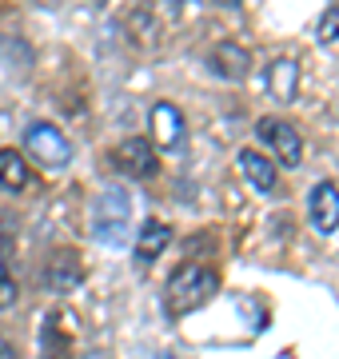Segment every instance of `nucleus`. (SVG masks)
<instances>
[{
	"mask_svg": "<svg viewBox=\"0 0 339 359\" xmlns=\"http://www.w3.org/2000/svg\"><path fill=\"white\" fill-rule=\"evenodd\" d=\"M216 4H228V8H235V4H240V0H216Z\"/></svg>",
	"mask_w": 339,
	"mask_h": 359,
	"instance_id": "aec40b11",
	"label": "nucleus"
},
{
	"mask_svg": "<svg viewBox=\"0 0 339 359\" xmlns=\"http://www.w3.org/2000/svg\"><path fill=\"white\" fill-rule=\"evenodd\" d=\"M156 4H160V8H168L176 20H184V16H192L200 8V0H156Z\"/></svg>",
	"mask_w": 339,
	"mask_h": 359,
	"instance_id": "a211bd4d",
	"label": "nucleus"
},
{
	"mask_svg": "<svg viewBox=\"0 0 339 359\" xmlns=\"http://www.w3.org/2000/svg\"><path fill=\"white\" fill-rule=\"evenodd\" d=\"M168 244H172V224L168 219H148L140 228V236H136V259L148 268V264H156L168 252Z\"/></svg>",
	"mask_w": 339,
	"mask_h": 359,
	"instance_id": "f8f14e48",
	"label": "nucleus"
},
{
	"mask_svg": "<svg viewBox=\"0 0 339 359\" xmlns=\"http://www.w3.org/2000/svg\"><path fill=\"white\" fill-rule=\"evenodd\" d=\"M148 128H152V148H180L184 144V132H188V124H184V112L176 108L172 100H160L152 104V112H148Z\"/></svg>",
	"mask_w": 339,
	"mask_h": 359,
	"instance_id": "423d86ee",
	"label": "nucleus"
},
{
	"mask_svg": "<svg viewBox=\"0 0 339 359\" xmlns=\"http://www.w3.org/2000/svg\"><path fill=\"white\" fill-rule=\"evenodd\" d=\"M16 299H20V287H16V276H13V268H8L4 252H0V311L13 308Z\"/></svg>",
	"mask_w": 339,
	"mask_h": 359,
	"instance_id": "dca6fc26",
	"label": "nucleus"
},
{
	"mask_svg": "<svg viewBox=\"0 0 339 359\" xmlns=\"http://www.w3.org/2000/svg\"><path fill=\"white\" fill-rule=\"evenodd\" d=\"M216 292H220V271L208 268V264H184V268H176L168 276V283H164V311H168L172 320L192 316V311H200Z\"/></svg>",
	"mask_w": 339,
	"mask_h": 359,
	"instance_id": "f257e3e1",
	"label": "nucleus"
},
{
	"mask_svg": "<svg viewBox=\"0 0 339 359\" xmlns=\"http://www.w3.org/2000/svg\"><path fill=\"white\" fill-rule=\"evenodd\" d=\"M319 44H339V4H331L324 13V20H319Z\"/></svg>",
	"mask_w": 339,
	"mask_h": 359,
	"instance_id": "f3484780",
	"label": "nucleus"
},
{
	"mask_svg": "<svg viewBox=\"0 0 339 359\" xmlns=\"http://www.w3.org/2000/svg\"><path fill=\"white\" fill-rule=\"evenodd\" d=\"M268 92L279 104L296 100V92H300V60L296 56H275L272 60V68H268Z\"/></svg>",
	"mask_w": 339,
	"mask_h": 359,
	"instance_id": "9b49d317",
	"label": "nucleus"
},
{
	"mask_svg": "<svg viewBox=\"0 0 339 359\" xmlns=\"http://www.w3.org/2000/svg\"><path fill=\"white\" fill-rule=\"evenodd\" d=\"M40 355L44 359H68L72 355V320L68 311H48L44 327H40Z\"/></svg>",
	"mask_w": 339,
	"mask_h": 359,
	"instance_id": "6e6552de",
	"label": "nucleus"
},
{
	"mask_svg": "<svg viewBox=\"0 0 339 359\" xmlns=\"http://www.w3.org/2000/svg\"><path fill=\"white\" fill-rule=\"evenodd\" d=\"M84 280V268H80L76 252H68V248H60L53 259H48V268H44V283L53 287V292H72L76 283Z\"/></svg>",
	"mask_w": 339,
	"mask_h": 359,
	"instance_id": "ddd939ff",
	"label": "nucleus"
},
{
	"mask_svg": "<svg viewBox=\"0 0 339 359\" xmlns=\"http://www.w3.org/2000/svg\"><path fill=\"white\" fill-rule=\"evenodd\" d=\"M256 128H260L263 140L272 144V152L279 156V164L284 168H300L303 164V140H300V132L291 128L287 120H279V116H263Z\"/></svg>",
	"mask_w": 339,
	"mask_h": 359,
	"instance_id": "39448f33",
	"label": "nucleus"
},
{
	"mask_svg": "<svg viewBox=\"0 0 339 359\" xmlns=\"http://www.w3.org/2000/svg\"><path fill=\"white\" fill-rule=\"evenodd\" d=\"M235 164H240L244 180H248L256 192H263V196H272V192H275V184H279V172H275V164H272V160H268L263 152H256V148H240Z\"/></svg>",
	"mask_w": 339,
	"mask_h": 359,
	"instance_id": "9d476101",
	"label": "nucleus"
},
{
	"mask_svg": "<svg viewBox=\"0 0 339 359\" xmlns=\"http://www.w3.org/2000/svg\"><path fill=\"white\" fill-rule=\"evenodd\" d=\"M307 219L319 236H331L339 228V188L331 180H319L307 192Z\"/></svg>",
	"mask_w": 339,
	"mask_h": 359,
	"instance_id": "0eeeda50",
	"label": "nucleus"
},
{
	"mask_svg": "<svg viewBox=\"0 0 339 359\" xmlns=\"http://www.w3.org/2000/svg\"><path fill=\"white\" fill-rule=\"evenodd\" d=\"M25 152L40 168H68L72 164V140L48 120H32L25 128Z\"/></svg>",
	"mask_w": 339,
	"mask_h": 359,
	"instance_id": "7ed1b4c3",
	"label": "nucleus"
},
{
	"mask_svg": "<svg viewBox=\"0 0 339 359\" xmlns=\"http://www.w3.org/2000/svg\"><path fill=\"white\" fill-rule=\"evenodd\" d=\"M128 216H132L128 188H104L92 204V236L108 248H120L124 236H128Z\"/></svg>",
	"mask_w": 339,
	"mask_h": 359,
	"instance_id": "f03ea898",
	"label": "nucleus"
},
{
	"mask_svg": "<svg viewBox=\"0 0 339 359\" xmlns=\"http://www.w3.org/2000/svg\"><path fill=\"white\" fill-rule=\"evenodd\" d=\"M32 188V172H28V160L13 148H0V192L20 196Z\"/></svg>",
	"mask_w": 339,
	"mask_h": 359,
	"instance_id": "4468645a",
	"label": "nucleus"
},
{
	"mask_svg": "<svg viewBox=\"0 0 339 359\" xmlns=\"http://www.w3.org/2000/svg\"><path fill=\"white\" fill-rule=\"evenodd\" d=\"M112 160H116V168L124 172V176H132V180H152L156 176V168H160L156 148H152V140H144V136L120 140L116 148H112Z\"/></svg>",
	"mask_w": 339,
	"mask_h": 359,
	"instance_id": "20e7f679",
	"label": "nucleus"
},
{
	"mask_svg": "<svg viewBox=\"0 0 339 359\" xmlns=\"http://www.w3.org/2000/svg\"><path fill=\"white\" fill-rule=\"evenodd\" d=\"M124 28H128L136 40H140L144 48H152V44L160 40V20L148 13V8H136V13L128 16V25H124Z\"/></svg>",
	"mask_w": 339,
	"mask_h": 359,
	"instance_id": "2eb2a0df",
	"label": "nucleus"
},
{
	"mask_svg": "<svg viewBox=\"0 0 339 359\" xmlns=\"http://www.w3.org/2000/svg\"><path fill=\"white\" fill-rule=\"evenodd\" d=\"M0 359H20V351H16V347L8 344L4 335H0Z\"/></svg>",
	"mask_w": 339,
	"mask_h": 359,
	"instance_id": "6ab92c4d",
	"label": "nucleus"
},
{
	"mask_svg": "<svg viewBox=\"0 0 339 359\" xmlns=\"http://www.w3.org/2000/svg\"><path fill=\"white\" fill-rule=\"evenodd\" d=\"M208 68L220 80H244L251 72V52L244 44H235V40H220L208 52Z\"/></svg>",
	"mask_w": 339,
	"mask_h": 359,
	"instance_id": "1a4fd4ad",
	"label": "nucleus"
}]
</instances>
